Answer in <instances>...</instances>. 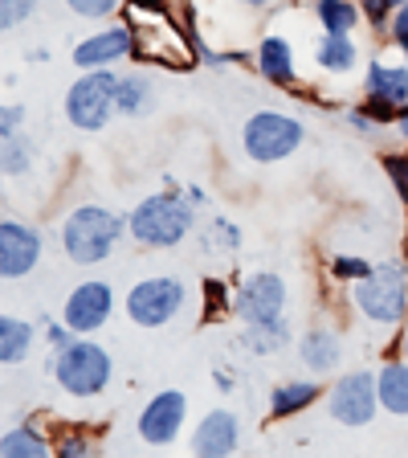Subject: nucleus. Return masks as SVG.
<instances>
[{
	"label": "nucleus",
	"mask_w": 408,
	"mask_h": 458,
	"mask_svg": "<svg viewBox=\"0 0 408 458\" xmlns=\"http://www.w3.org/2000/svg\"><path fill=\"white\" fill-rule=\"evenodd\" d=\"M155 111V82L143 70L131 74H119V114L127 119H139V114Z\"/></svg>",
	"instance_id": "22"
},
{
	"label": "nucleus",
	"mask_w": 408,
	"mask_h": 458,
	"mask_svg": "<svg viewBox=\"0 0 408 458\" xmlns=\"http://www.w3.org/2000/svg\"><path fill=\"white\" fill-rule=\"evenodd\" d=\"M368 98H384L392 106H408V66L400 62H371L363 74Z\"/></svg>",
	"instance_id": "17"
},
{
	"label": "nucleus",
	"mask_w": 408,
	"mask_h": 458,
	"mask_svg": "<svg viewBox=\"0 0 408 458\" xmlns=\"http://www.w3.org/2000/svg\"><path fill=\"white\" fill-rule=\"evenodd\" d=\"M290 340V327H246V332H241V344H246L249 352H278V348H282V344Z\"/></svg>",
	"instance_id": "27"
},
{
	"label": "nucleus",
	"mask_w": 408,
	"mask_h": 458,
	"mask_svg": "<svg viewBox=\"0 0 408 458\" xmlns=\"http://www.w3.org/2000/svg\"><path fill=\"white\" fill-rule=\"evenodd\" d=\"M131 17H139L143 25H147L143 33H152V41L135 38V57H139V62H155V66H168V70H192V57L180 38V29L171 25L163 13L131 9ZM131 29H139V25H131Z\"/></svg>",
	"instance_id": "10"
},
{
	"label": "nucleus",
	"mask_w": 408,
	"mask_h": 458,
	"mask_svg": "<svg viewBox=\"0 0 408 458\" xmlns=\"http://www.w3.org/2000/svg\"><path fill=\"white\" fill-rule=\"evenodd\" d=\"M352 307L371 327H400L408 319V267L396 258L376 262L371 275L352 286Z\"/></svg>",
	"instance_id": "4"
},
{
	"label": "nucleus",
	"mask_w": 408,
	"mask_h": 458,
	"mask_svg": "<svg viewBox=\"0 0 408 458\" xmlns=\"http://www.w3.org/2000/svg\"><path fill=\"white\" fill-rule=\"evenodd\" d=\"M127 233V217H119L106 205H78L70 209V217L62 221V254L74 262V267H98L114 254V246L123 242Z\"/></svg>",
	"instance_id": "1"
},
{
	"label": "nucleus",
	"mask_w": 408,
	"mask_h": 458,
	"mask_svg": "<svg viewBox=\"0 0 408 458\" xmlns=\"http://www.w3.org/2000/svg\"><path fill=\"white\" fill-rule=\"evenodd\" d=\"M123 307L135 327H168L171 319H180V311L188 307V291H184L180 278L152 275V278H139V283L127 291Z\"/></svg>",
	"instance_id": "7"
},
{
	"label": "nucleus",
	"mask_w": 408,
	"mask_h": 458,
	"mask_svg": "<svg viewBox=\"0 0 408 458\" xmlns=\"http://www.w3.org/2000/svg\"><path fill=\"white\" fill-rule=\"evenodd\" d=\"M376 389H380V410L408 418V360H388L376 372Z\"/></svg>",
	"instance_id": "20"
},
{
	"label": "nucleus",
	"mask_w": 408,
	"mask_h": 458,
	"mask_svg": "<svg viewBox=\"0 0 408 458\" xmlns=\"http://www.w3.org/2000/svg\"><path fill=\"white\" fill-rule=\"evenodd\" d=\"M360 111L363 114H368V119H371V123H392V127H396V119H400V106H392V103H384V98H363V103H360Z\"/></svg>",
	"instance_id": "34"
},
{
	"label": "nucleus",
	"mask_w": 408,
	"mask_h": 458,
	"mask_svg": "<svg viewBox=\"0 0 408 458\" xmlns=\"http://www.w3.org/2000/svg\"><path fill=\"white\" fill-rule=\"evenodd\" d=\"M119 114V74L114 70H82L66 90V119L74 131H103Z\"/></svg>",
	"instance_id": "5"
},
{
	"label": "nucleus",
	"mask_w": 408,
	"mask_h": 458,
	"mask_svg": "<svg viewBox=\"0 0 408 458\" xmlns=\"http://www.w3.org/2000/svg\"><path fill=\"white\" fill-rule=\"evenodd\" d=\"M314 17H319L323 33H352L363 13L355 0H314Z\"/></svg>",
	"instance_id": "25"
},
{
	"label": "nucleus",
	"mask_w": 408,
	"mask_h": 458,
	"mask_svg": "<svg viewBox=\"0 0 408 458\" xmlns=\"http://www.w3.org/2000/svg\"><path fill=\"white\" fill-rule=\"evenodd\" d=\"M33 13H37V0H0V29L12 33V29H21Z\"/></svg>",
	"instance_id": "29"
},
{
	"label": "nucleus",
	"mask_w": 408,
	"mask_h": 458,
	"mask_svg": "<svg viewBox=\"0 0 408 458\" xmlns=\"http://www.w3.org/2000/svg\"><path fill=\"white\" fill-rule=\"evenodd\" d=\"M298 360L306 364V372H311V377H323V372H331L335 364L343 360L339 332H335V327H327V324L306 327V332L298 335Z\"/></svg>",
	"instance_id": "16"
},
{
	"label": "nucleus",
	"mask_w": 408,
	"mask_h": 458,
	"mask_svg": "<svg viewBox=\"0 0 408 458\" xmlns=\"http://www.w3.org/2000/svg\"><path fill=\"white\" fill-rule=\"evenodd\" d=\"M21 123H25V106H21V103H4V106H0V140L21 135Z\"/></svg>",
	"instance_id": "35"
},
{
	"label": "nucleus",
	"mask_w": 408,
	"mask_h": 458,
	"mask_svg": "<svg viewBox=\"0 0 408 458\" xmlns=\"http://www.w3.org/2000/svg\"><path fill=\"white\" fill-rule=\"evenodd\" d=\"M114 315V286L103 283V278H86L66 295V307H62V319L70 324L74 335H95L98 327L111 324Z\"/></svg>",
	"instance_id": "11"
},
{
	"label": "nucleus",
	"mask_w": 408,
	"mask_h": 458,
	"mask_svg": "<svg viewBox=\"0 0 408 458\" xmlns=\"http://www.w3.org/2000/svg\"><path fill=\"white\" fill-rule=\"evenodd\" d=\"M388 33H392V46H396L400 54L408 57V4H404V9H396V17H392Z\"/></svg>",
	"instance_id": "37"
},
{
	"label": "nucleus",
	"mask_w": 408,
	"mask_h": 458,
	"mask_svg": "<svg viewBox=\"0 0 408 458\" xmlns=\"http://www.w3.org/2000/svg\"><path fill=\"white\" fill-rule=\"evenodd\" d=\"M327 410L339 426H371L376 410H380V389H376V372L368 369H355V372H343L335 389L327 393Z\"/></svg>",
	"instance_id": "9"
},
{
	"label": "nucleus",
	"mask_w": 408,
	"mask_h": 458,
	"mask_svg": "<svg viewBox=\"0 0 408 458\" xmlns=\"http://www.w3.org/2000/svg\"><path fill=\"white\" fill-rule=\"evenodd\" d=\"M306 127L286 111H254L241 127V148L254 164H278L303 148Z\"/></svg>",
	"instance_id": "6"
},
{
	"label": "nucleus",
	"mask_w": 408,
	"mask_h": 458,
	"mask_svg": "<svg viewBox=\"0 0 408 458\" xmlns=\"http://www.w3.org/2000/svg\"><path fill=\"white\" fill-rule=\"evenodd\" d=\"M229 303V311H233V295H225V283L221 278H204V315H212V307Z\"/></svg>",
	"instance_id": "36"
},
{
	"label": "nucleus",
	"mask_w": 408,
	"mask_h": 458,
	"mask_svg": "<svg viewBox=\"0 0 408 458\" xmlns=\"http://www.w3.org/2000/svg\"><path fill=\"white\" fill-rule=\"evenodd\" d=\"M241 442V421L233 410H209L192 429V454L196 458H233Z\"/></svg>",
	"instance_id": "15"
},
{
	"label": "nucleus",
	"mask_w": 408,
	"mask_h": 458,
	"mask_svg": "<svg viewBox=\"0 0 408 458\" xmlns=\"http://www.w3.org/2000/svg\"><path fill=\"white\" fill-rule=\"evenodd\" d=\"M41 262V233L25 221H0V278H25Z\"/></svg>",
	"instance_id": "13"
},
{
	"label": "nucleus",
	"mask_w": 408,
	"mask_h": 458,
	"mask_svg": "<svg viewBox=\"0 0 408 458\" xmlns=\"http://www.w3.org/2000/svg\"><path fill=\"white\" fill-rule=\"evenodd\" d=\"M54 450H57V458H98L95 454V442L86 438L82 429H70V434H62Z\"/></svg>",
	"instance_id": "30"
},
{
	"label": "nucleus",
	"mask_w": 408,
	"mask_h": 458,
	"mask_svg": "<svg viewBox=\"0 0 408 458\" xmlns=\"http://www.w3.org/2000/svg\"><path fill=\"white\" fill-rule=\"evenodd\" d=\"M70 340H74V332H70L66 319H62V324H49V327H46V344H54V352H57V348H66Z\"/></svg>",
	"instance_id": "39"
},
{
	"label": "nucleus",
	"mask_w": 408,
	"mask_h": 458,
	"mask_svg": "<svg viewBox=\"0 0 408 458\" xmlns=\"http://www.w3.org/2000/svg\"><path fill=\"white\" fill-rule=\"evenodd\" d=\"M319 385L314 381H286V385H278L274 393H270V413H274L278 421L282 418H295V413H303V410H311L314 401H319Z\"/></svg>",
	"instance_id": "23"
},
{
	"label": "nucleus",
	"mask_w": 408,
	"mask_h": 458,
	"mask_svg": "<svg viewBox=\"0 0 408 458\" xmlns=\"http://www.w3.org/2000/svg\"><path fill=\"white\" fill-rule=\"evenodd\" d=\"M196 200L180 197V192H152L143 197L131 213H127V233L147 250H171L180 246L196 225Z\"/></svg>",
	"instance_id": "2"
},
{
	"label": "nucleus",
	"mask_w": 408,
	"mask_h": 458,
	"mask_svg": "<svg viewBox=\"0 0 408 458\" xmlns=\"http://www.w3.org/2000/svg\"><path fill=\"white\" fill-rule=\"evenodd\" d=\"M70 57H74L78 70H111L114 62L135 57V33H131V25H106L78 41Z\"/></svg>",
	"instance_id": "14"
},
{
	"label": "nucleus",
	"mask_w": 408,
	"mask_h": 458,
	"mask_svg": "<svg viewBox=\"0 0 408 458\" xmlns=\"http://www.w3.org/2000/svg\"><path fill=\"white\" fill-rule=\"evenodd\" d=\"M123 0H66V9L82 21H106Z\"/></svg>",
	"instance_id": "31"
},
{
	"label": "nucleus",
	"mask_w": 408,
	"mask_h": 458,
	"mask_svg": "<svg viewBox=\"0 0 408 458\" xmlns=\"http://www.w3.org/2000/svg\"><path fill=\"white\" fill-rule=\"evenodd\" d=\"M33 352V324L17 319V315H0V364L17 369Z\"/></svg>",
	"instance_id": "21"
},
{
	"label": "nucleus",
	"mask_w": 408,
	"mask_h": 458,
	"mask_svg": "<svg viewBox=\"0 0 408 458\" xmlns=\"http://www.w3.org/2000/svg\"><path fill=\"white\" fill-rule=\"evenodd\" d=\"M371 267H376V262H368V258H360V254H335L331 258V275L339 278V283H360V278L371 275Z\"/></svg>",
	"instance_id": "28"
},
{
	"label": "nucleus",
	"mask_w": 408,
	"mask_h": 458,
	"mask_svg": "<svg viewBox=\"0 0 408 458\" xmlns=\"http://www.w3.org/2000/svg\"><path fill=\"white\" fill-rule=\"evenodd\" d=\"M396 135L408 140V106H400V119H396Z\"/></svg>",
	"instance_id": "41"
},
{
	"label": "nucleus",
	"mask_w": 408,
	"mask_h": 458,
	"mask_svg": "<svg viewBox=\"0 0 408 458\" xmlns=\"http://www.w3.org/2000/svg\"><path fill=\"white\" fill-rule=\"evenodd\" d=\"M404 4H408V0H396V9H404Z\"/></svg>",
	"instance_id": "44"
},
{
	"label": "nucleus",
	"mask_w": 408,
	"mask_h": 458,
	"mask_svg": "<svg viewBox=\"0 0 408 458\" xmlns=\"http://www.w3.org/2000/svg\"><path fill=\"white\" fill-rule=\"evenodd\" d=\"M0 458H57V450L33 426H9L0 438Z\"/></svg>",
	"instance_id": "24"
},
{
	"label": "nucleus",
	"mask_w": 408,
	"mask_h": 458,
	"mask_svg": "<svg viewBox=\"0 0 408 458\" xmlns=\"http://www.w3.org/2000/svg\"><path fill=\"white\" fill-rule=\"evenodd\" d=\"M384 172H388L392 189H396V197L408 205V156L404 152H388L384 156Z\"/></svg>",
	"instance_id": "32"
},
{
	"label": "nucleus",
	"mask_w": 408,
	"mask_h": 458,
	"mask_svg": "<svg viewBox=\"0 0 408 458\" xmlns=\"http://www.w3.org/2000/svg\"><path fill=\"white\" fill-rule=\"evenodd\" d=\"M343 119H347V127H355L360 135H368V140H371V135H380V123H371V119L360 111V106H355V111H347Z\"/></svg>",
	"instance_id": "38"
},
{
	"label": "nucleus",
	"mask_w": 408,
	"mask_h": 458,
	"mask_svg": "<svg viewBox=\"0 0 408 458\" xmlns=\"http://www.w3.org/2000/svg\"><path fill=\"white\" fill-rule=\"evenodd\" d=\"M131 9H152V13H163V0H131Z\"/></svg>",
	"instance_id": "40"
},
{
	"label": "nucleus",
	"mask_w": 408,
	"mask_h": 458,
	"mask_svg": "<svg viewBox=\"0 0 408 458\" xmlns=\"http://www.w3.org/2000/svg\"><path fill=\"white\" fill-rule=\"evenodd\" d=\"M257 74L274 86H295L298 70H295V49H290V41L278 38V33L262 38V46H257Z\"/></svg>",
	"instance_id": "18"
},
{
	"label": "nucleus",
	"mask_w": 408,
	"mask_h": 458,
	"mask_svg": "<svg viewBox=\"0 0 408 458\" xmlns=\"http://www.w3.org/2000/svg\"><path fill=\"white\" fill-rule=\"evenodd\" d=\"M360 13L376 29H384V25H392V17H396V0H360Z\"/></svg>",
	"instance_id": "33"
},
{
	"label": "nucleus",
	"mask_w": 408,
	"mask_h": 458,
	"mask_svg": "<svg viewBox=\"0 0 408 458\" xmlns=\"http://www.w3.org/2000/svg\"><path fill=\"white\" fill-rule=\"evenodd\" d=\"M54 372L57 389L66 397L78 401H90V397H103L111 389V377H114V360L106 352L103 344H95L90 335H74L66 348H57L46 364Z\"/></svg>",
	"instance_id": "3"
},
{
	"label": "nucleus",
	"mask_w": 408,
	"mask_h": 458,
	"mask_svg": "<svg viewBox=\"0 0 408 458\" xmlns=\"http://www.w3.org/2000/svg\"><path fill=\"white\" fill-rule=\"evenodd\" d=\"M241 4H254V9H257V4H266V0H241Z\"/></svg>",
	"instance_id": "43"
},
{
	"label": "nucleus",
	"mask_w": 408,
	"mask_h": 458,
	"mask_svg": "<svg viewBox=\"0 0 408 458\" xmlns=\"http://www.w3.org/2000/svg\"><path fill=\"white\" fill-rule=\"evenodd\" d=\"M400 360H408V327L400 332Z\"/></svg>",
	"instance_id": "42"
},
{
	"label": "nucleus",
	"mask_w": 408,
	"mask_h": 458,
	"mask_svg": "<svg viewBox=\"0 0 408 458\" xmlns=\"http://www.w3.org/2000/svg\"><path fill=\"white\" fill-rule=\"evenodd\" d=\"M184 418H188V397H184L180 389H160L139 410L135 429H139V438L147 442V446H171V442L180 438Z\"/></svg>",
	"instance_id": "12"
},
{
	"label": "nucleus",
	"mask_w": 408,
	"mask_h": 458,
	"mask_svg": "<svg viewBox=\"0 0 408 458\" xmlns=\"http://www.w3.org/2000/svg\"><path fill=\"white\" fill-rule=\"evenodd\" d=\"M233 315L246 327H282L286 324V283L270 270L246 275L233 291Z\"/></svg>",
	"instance_id": "8"
},
{
	"label": "nucleus",
	"mask_w": 408,
	"mask_h": 458,
	"mask_svg": "<svg viewBox=\"0 0 408 458\" xmlns=\"http://www.w3.org/2000/svg\"><path fill=\"white\" fill-rule=\"evenodd\" d=\"M0 168H4V176H25L33 168V148H29L25 135L0 140Z\"/></svg>",
	"instance_id": "26"
},
{
	"label": "nucleus",
	"mask_w": 408,
	"mask_h": 458,
	"mask_svg": "<svg viewBox=\"0 0 408 458\" xmlns=\"http://www.w3.org/2000/svg\"><path fill=\"white\" fill-rule=\"evenodd\" d=\"M314 62L327 74H352L360 66V46L352 41V33H323L314 46Z\"/></svg>",
	"instance_id": "19"
}]
</instances>
